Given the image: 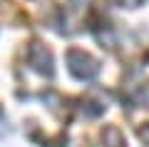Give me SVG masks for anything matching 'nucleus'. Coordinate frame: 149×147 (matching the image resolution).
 Wrapping results in <instances>:
<instances>
[{
  "instance_id": "1",
  "label": "nucleus",
  "mask_w": 149,
  "mask_h": 147,
  "mask_svg": "<svg viewBox=\"0 0 149 147\" xmlns=\"http://www.w3.org/2000/svg\"><path fill=\"white\" fill-rule=\"evenodd\" d=\"M67 68L77 80H92L100 72V63L82 50H70L67 53Z\"/></svg>"
},
{
  "instance_id": "2",
  "label": "nucleus",
  "mask_w": 149,
  "mask_h": 147,
  "mask_svg": "<svg viewBox=\"0 0 149 147\" xmlns=\"http://www.w3.org/2000/svg\"><path fill=\"white\" fill-rule=\"evenodd\" d=\"M27 63H30L32 70H37V72L52 75V55H50V50L45 45H40V42H32V45H30Z\"/></svg>"
},
{
  "instance_id": "3",
  "label": "nucleus",
  "mask_w": 149,
  "mask_h": 147,
  "mask_svg": "<svg viewBox=\"0 0 149 147\" xmlns=\"http://www.w3.org/2000/svg\"><path fill=\"white\" fill-rule=\"evenodd\" d=\"M104 147H127L124 135L117 130V127H107L104 130Z\"/></svg>"
},
{
  "instance_id": "4",
  "label": "nucleus",
  "mask_w": 149,
  "mask_h": 147,
  "mask_svg": "<svg viewBox=\"0 0 149 147\" xmlns=\"http://www.w3.org/2000/svg\"><path fill=\"white\" fill-rule=\"evenodd\" d=\"M139 137H142V140H144V145H147V142H149V125L139 130Z\"/></svg>"
},
{
  "instance_id": "5",
  "label": "nucleus",
  "mask_w": 149,
  "mask_h": 147,
  "mask_svg": "<svg viewBox=\"0 0 149 147\" xmlns=\"http://www.w3.org/2000/svg\"><path fill=\"white\" fill-rule=\"evenodd\" d=\"M74 3H85V0H74Z\"/></svg>"
},
{
  "instance_id": "6",
  "label": "nucleus",
  "mask_w": 149,
  "mask_h": 147,
  "mask_svg": "<svg viewBox=\"0 0 149 147\" xmlns=\"http://www.w3.org/2000/svg\"><path fill=\"white\" fill-rule=\"evenodd\" d=\"M0 115H3V110H0Z\"/></svg>"
}]
</instances>
